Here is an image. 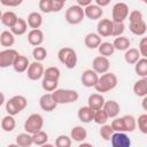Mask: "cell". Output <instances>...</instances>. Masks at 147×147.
<instances>
[{"mask_svg":"<svg viewBox=\"0 0 147 147\" xmlns=\"http://www.w3.org/2000/svg\"><path fill=\"white\" fill-rule=\"evenodd\" d=\"M117 84H118L117 76L113 72L107 71L98 78V82L94 85V88L98 93H107V92L114 90L117 86Z\"/></svg>","mask_w":147,"mask_h":147,"instance_id":"6da1fadb","label":"cell"},{"mask_svg":"<svg viewBox=\"0 0 147 147\" xmlns=\"http://www.w3.org/2000/svg\"><path fill=\"white\" fill-rule=\"evenodd\" d=\"M52 95L57 105L74 103L79 98V94L77 91L69 90V88H56L52 92Z\"/></svg>","mask_w":147,"mask_h":147,"instance_id":"7a4b0ae2","label":"cell"},{"mask_svg":"<svg viewBox=\"0 0 147 147\" xmlns=\"http://www.w3.org/2000/svg\"><path fill=\"white\" fill-rule=\"evenodd\" d=\"M57 57H59V61L62 64H64L68 69H74L77 65V62H78L77 53L71 47L60 48L59 52H57Z\"/></svg>","mask_w":147,"mask_h":147,"instance_id":"3957f363","label":"cell"},{"mask_svg":"<svg viewBox=\"0 0 147 147\" xmlns=\"http://www.w3.org/2000/svg\"><path fill=\"white\" fill-rule=\"evenodd\" d=\"M28 106V100L23 95H14L6 102V111L9 115H17Z\"/></svg>","mask_w":147,"mask_h":147,"instance_id":"277c9868","label":"cell"},{"mask_svg":"<svg viewBox=\"0 0 147 147\" xmlns=\"http://www.w3.org/2000/svg\"><path fill=\"white\" fill-rule=\"evenodd\" d=\"M44 126V118L40 114H31L24 122V130L25 132L33 134L38 131H40Z\"/></svg>","mask_w":147,"mask_h":147,"instance_id":"5b68a950","label":"cell"},{"mask_svg":"<svg viewBox=\"0 0 147 147\" xmlns=\"http://www.w3.org/2000/svg\"><path fill=\"white\" fill-rule=\"evenodd\" d=\"M64 17H65V21H67L69 24L77 25V24L82 23L83 20H84V17H85V15H84V9H83V7H80V6H78V5L70 6V7L65 10Z\"/></svg>","mask_w":147,"mask_h":147,"instance_id":"8992f818","label":"cell"},{"mask_svg":"<svg viewBox=\"0 0 147 147\" xmlns=\"http://www.w3.org/2000/svg\"><path fill=\"white\" fill-rule=\"evenodd\" d=\"M129 15V6L125 2H117L114 5L111 10L113 22H124Z\"/></svg>","mask_w":147,"mask_h":147,"instance_id":"52a82bcc","label":"cell"},{"mask_svg":"<svg viewBox=\"0 0 147 147\" xmlns=\"http://www.w3.org/2000/svg\"><path fill=\"white\" fill-rule=\"evenodd\" d=\"M18 55V52L14 48H6L0 51V68H8L13 65L15 57Z\"/></svg>","mask_w":147,"mask_h":147,"instance_id":"ba28073f","label":"cell"},{"mask_svg":"<svg viewBox=\"0 0 147 147\" xmlns=\"http://www.w3.org/2000/svg\"><path fill=\"white\" fill-rule=\"evenodd\" d=\"M44 65L39 61H34L29 64L26 69V76L30 80H39L44 75Z\"/></svg>","mask_w":147,"mask_h":147,"instance_id":"9c48e42d","label":"cell"},{"mask_svg":"<svg viewBox=\"0 0 147 147\" xmlns=\"http://www.w3.org/2000/svg\"><path fill=\"white\" fill-rule=\"evenodd\" d=\"M109 68H110V62H109L108 57H106V56L99 55V56L94 57L92 61V69L96 74L102 75V74L109 71Z\"/></svg>","mask_w":147,"mask_h":147,"instance_id":"30bf717a","label":"cell"},{"mask_svg":"<svg viewBox=\"0 0 147 147\" xmlns=\"http://www.w3.org/2000/svg\"><path fill=\"white\" fill-rule=\"evenodd\" d=\"M99 78V74H96L93 69H86L83 71L80 76V82L85 87H94Z\"/></svg>","mask_w":147,"mask_h":147,"instance_id":"8fae6325","label":"cell"},{"mask_svg":"<svg viewBox=\"0 0 147 147\" xmlns=\"http://www.w3.org/2000/svg\"><path fill=\"white\" fill-rule=\"evenodd\" d=\"M110 142L113 147H130L131 145V140L126 132H114L110 138Z\"/></svg>","mask_w":147,"mask_h":147,"instance_id":"7c38bea8","label":"cell"},{"mask_svg":"<svg viewBox=\"0 0 147 147\" xmlns=\"http://www.w3.org/2000/svg\"><path fill=\"white\" fill-rule=\"evenodd\" d=\"M96 33L100 37H110L113 33V21L109 18H101L96 25Z\"/></svg>","mask_w":147,"mask_h":147,"instance_id":"4fadbf2b","label":"cell"},{"mask_svg":"<svg viewBox=\"0 0 147 147\" xmlns=\"http://www.w3.org/2000/svg\"><path fill=\"white\" fill-rule=\"evenodd\" d=\"M39 106H40V108H41L44 111L51 113V111L55 110L57 103L55 102V100H54L52 93H45V94H42V95L40 96V99H39Z\"/></svg>","mask_w":147,"mask_h":147,"instance_id":"5bb4252c","label":"cell"},{"mask_svg":"<svg viewBox=\"0 0 147 147\" xmlns=\"http://www.w3.org/2000/svg\"><path fill=\"white\" fill-rule=\"evenodd\" d=\"M84 15L92 20V21H96V20H100L103 15V9L101 7H99L98 5H88L86 7H84Z\"/></svg>","mask_w":147,"mask_h":147,"instance_id":"9a60e30c","label":"cell"},{"mask_svg":"<svg viewBox=\"0 0 147 147\" xmlns=\"http://www.w3.org/2000/svg\"><path fill=\"white\" fill-rule=\"evenodd\" d=\"M102 109L106 111V114L108 115L109 118H115V117H117L118 114H119V111H121L119 103H118L117 101H115V100L105 101Z\"/></svg>","mask_w":147,"mask_h":147,"instance_id":"2e32d148","label":"cell"},{"mask_svg":"<svg viewBox=\"0 0 147 147\" xmlns=\"http://www.w3.org/2000/svg\"><path fill=\"white\" fill-rule=\"evenodd\" d=\"M28 42L31 46H40L44 42V32L40 29H31L28 33Z\"/></svg>","mask_w":147,"mask_h":147,"instance_id":"e0dca14e","label":"cell"},{"mask_svg":"<svg viewBox=\"0 0 147 147\" xmlns=\"http://www.w3.org/2000/svg\"><path fill=\"white\" fill-rule=\"evenodd\" d=\"M29 64H30L29 59H28L26 56H24V55L18 54V55L15 57L14 63H13V65H11V67L14 68V70H15L16 72L22 74V72H25V71H26V69H28Z\"/></svg>","mask_w":147,"mask_h":147,"instance_id":"ac0fdd59","label":"cell"},{"mask_svg":"<svg viewBox=\"0 0 147 147\" xmlns=\"http://www.w3.org/2000/svg\"><path fill=\"white\" fill-rule=\"evenodd\" d=\"M105 101L106 100H105L102 93H93L87 99V106L91 107L92 109L96 110V109H100V108L103 107Z\"/></svg>","mask_w":147,"mask_h":147,"instance_id":"d6986e66","label":"cell"},{"mask_svg":"<svg viewBox=\"0 0 147 147\" xmlns=\"http://www.w3.org/2000/svg\"><path fill=\"white\" fill-rule=\"evenodd\" d=\"M70 138H71V140L76 141V142H82L87 138V131L85 127H83L80 125L74 126L70 131Z\"/></svg>","mask_w":147,"mask_h":147,"instance_id":"ffe728a7","label":"cell"},{"mask_svg":"<svg viewBox=\"0 0 147 147\" xmlns=\"http://www.w3.org/2000/svg\"><path fill=\"white\" fill-rule=\"evenodd\" d=\"M133 93L139 96H146L147 95V77H141L138 79L133 85Z\"/></svg>","mask_w":147,"mask_h":147,"instance_id":"44dd1931","label":"cell"},{"mask_svg":"<svg viewBox=\"0 0 147 147\" xmlns=\"http://www.w3.org/2000/svg\"><path fill=\"white\" fill-rule=\"evenodd\" d=\"M93 115H94V109H92L91 107L88 106H85V107H80L78 113H77V116L79 118L80 122L83 123H90L93 121Z\"/></svg>","mask_w":147,"mask_h":147,"instance_id":"7402d4cb","label":"cell"},{"mask_svg":"<svg viewBox=\"0 0 147 147\" xmlns=\"http://www.w3.org/2000/svg\"><path fill=\"white\" fill-rule=\"evenodd\" d=\"M28 26L31 29H39L42 24V16L40 13L38 11H32L28 15V20H26Z\"/></svg>","mask_w":147,"mask_h":147,"instance_id":"603a6c76","label":"cell"},{"mask_svg":"<svg viewBox=\"0 0 147 147\" xmlns=\"http://www.w3.org/2000/svg\"><path fill=\"white\" fill-rule=\"evenodd\" d=\"M84 44L90 49L98 48V46L101 44V37L98 33H95V32L87 33L86 37H85V39H84Z\"/></svg>","mask_w":147,"mask_h":147,"instance_id":"cb8c5ba5","label":"cell"},{"mask_svg":"<svg viewBox=\"0 0 147 147\" xmlns=\"http://www.w3.org/2000/svg\"><path fill=\"white\" fill-rule=\"evenodd\" d=\"M10 31L15 34V36H22L24 33H26L28 31V23L24 18L18 17L16 20V22L14 23V25L10 28Z\"/></svg>","mask_w":147,"mask_h":147,"instance_id":"d4e9b609","label":"cell"},{"mask_svg":"<svg viewBox=\"0 0 147 147\" xmlns=\"http://www.w3.org/2000/svg\"><path fill=\"white\" fill-rule=\"evenodd\" d=\"M129 29L134 36H144L147 31V24L144 20H141V21H138V22L130 23Z\"/></svg>","mask_w":147,"mask_h":147,"instance_id":"484cf974","label":"cell"},{"mask_svg":"<svg viewBox=\"0 0 147 147\" xmlns=\"http://www.w3.org/2000/svg\"><path fill=\"white\" fill-rule=\"evenodd\" d=\"M0 44L6 48H10L15 44V34L8 30L2 31L0 33Z\"/></svg>","mask_w":147,"mask_h":147,"instance_id":"4316f807","label":"cell"},{"mask_svg":"<svg viewBox=\"0 0 147 147\" xmlns=\"http://www.w3.org/2000/svg\"><path fill=\"white\" fill-rule=\"evenodd\" d=\"M113 46L115 48V51H126L127 48H130L131 46V41L127 37L124 36H118L114 39L113 41Z\"/></svg>","mask_w":147,"mask_h":147,"instance_id":"83f0119b","label":"cell"},{"mask_svg":"<svg viewBox=\"0 0 147 147\" xmlns=\"http://www.w3.org/2000/svg\"><path fill=\"white\" fill-rule=\"evenodd\" d=\"M125 53H124V60H125V62L127 63V64H134L140 57H141V55H140V53H139V51H138V48H127L126 51H124Z\"/></svg>","mask_w":147,"mask_h":147,"instance_id":"f1b7e54d","label":"cell"},{"mask_svg":"<svg viewBox=\"0 0 147 147\" xmlns=\"http://www.w3.org/2000/svg\"><path fill=\"white\" fill-rule=\"evenodd\" d=\"M15 127H16V121L13 115L8 114L1 119V129L5 132H11V131H14Z\"/></svg>","mask_w":147,"mask_h":147,"instance_id":"f546056e","label":"cell"},{"mask_svg":"<svg viewBox=\"0 0 147 147\" xmlns=\"http://www.w3.org/2000/svg\"><path fill=\"white\" fill-rule=\"evenodd\" d=\"M134 71L139 77H147V59L140 57L134 63Z\"/></svg>","mask_w":147,"mask_h":147,"instance_id":"4dcf8cb0","label":"cell"},{"mask_svg":"<svg viewBox=\"0 0 147 147\" xmlns=\"http://www.w3.org/2000/svg\"><path fill=\"white\" fill-rule=\"evenodd\" d=\"M124 132H133L137 129V119L132 115H124L122 117Z\"/></svg>","mask_w":147,"mask_h":147,"instance_id":"1f68e13d","label":"cell"},{"mask_svg":"<svg viewBox=\"0 0 147 147\" xmlns=\"http://www.w3.org/2000/svg\"><path fill=\"white\" fill-rule=\"evenodd\" d=\"M16 145L20 147H30L33 145L32 141V134L24 132V133H20L16 137Z\"/></svg>","mask_w":147,"mask_h":147,"instance_id":"d6a6232c","label":"cell"},{"mask_svg":"<svg viewBox=\"0 0 147 147\" xmlns=\"http://www.w3.org/2000/svg\"><path fill=\"white\" fill-rule=\"evenodd\" d=\"M98 51L100 53V55L109 57L115 53V48L113 46V42H108V41H101V44L98 46Z\"/></svg>","mask_w":147,"mask_h":147,"instance_id":"836d02e7","label":"cell"},{"mask_svg":"<svg viewBox=\"0 0 147 147\" xmlns=\"http://www.w3.org/2000/svg\"><path fill=\"white\" fill-rule=\"evenodd\" d=\"M17 18L18 17H17V15L14 11H6L1 16V23L5 26H7V28H11L14 25V23L16 22Z\"/></svg>","mask_w":147,"mask_h":147,"instance_id":"e575fe53","label":"cell"},{"mask_svg":"<svg viewBox=\"0 0 147 147\" xmlns=\"http://www.w3.org/2000/svg\"><path fill=\"white\" fill-rule=\"evenodd\" d=\"M32 141H33V145L44 146L48 141V134L45 131L40 130V131H38V132L32 134Z\"/></svg>","mask_w":147,"mask_h":147,"instance_id":"d590c367","label":"cell"},{"mask_svg":"<svg viewBox=\"0 0 147 147\" xmlns=\"http://www.w3.org/2000/svg\"><path fill=\"white\" fill-rule=\"evenodd\" d=\"M61 76V71L57 67H48L44 70V78H48V79H53V80H59Z\"/></svg>","mask_w":147,"mask_h":147,"instance_id":"8d00e7d4","label":"cell"},{"mask_svg":"<svg viewBox=\"0 0 147 147\" xmlns=\"http://www.w3.org/2000/svg\"><path fill=\"white\" fill-rule=\"evenodd\" d=\"M108 119H109V117H108V115L106 114V111H105L102 108L94 110L93 121H94V123H95V124H98V125H102V124H106Z\"/></svg>","mask_w":147,"mask_h":147,"instance_id":"74e56055","label":"cell"},{"mask_svg":"<svg viewBox=\"0 0 147 147\" xmlns=\"http://www.w3.org/2000/svg\"><path fill=\"white\" fill-rule=\"evenodd\" d=\"M59 86V80H53V79H48V78H44L41 79V87L45 92H53L54 90H56Z\"/></svg>","mask_w":147,"mask_h":147,"instance_id":"f35d334b","label":"cell"},{"mask_svg":"<svg viewBox=\"0 0 147 147\" xmlns=\"http://www.w3.org/2000/svg\"><path fill=\"white\" fill-rule=\"evenodd\" d=\"M32 56H33L34 61L41 62L47 57V51L42 46H36L33 48V51H32Z\"/></svg>","mask_w":147,"mask_h":147,"instance_id":"ab89813d","label":"cell"},{"mask_svg":"<svg viewBox=\"0 0 147 147\" xmlns=\"http://www.w3.org/2000/svg\"><path fill=\"white\" fill-rule=\"evenodd\" d=\"M113 133H114V130L111 129L110 124H102L100 130H99V134L105 141H110Z\"/></svg>","mask_w":147,"mask_h":147,"instance_id":"60d3db41","label":"cell"},{"mask_svg":"<svg viewBox=\"0 0 147 147\" xmlns=\"http://www.w3.org/2000/svg\"><path fill=\"white\" fill-rule=\"evenodd\" d=\"M71 138L65 134H60L55 139V146L56 147H70L71 146Z\"/></svg>","mask_w":147,"mask_h":147,"instance_id":"b9f144b4","label":"cell"},{"mask_svg":"<svg viewBox=\"0 0 147 147\" xmlns=\"http://www.w3.org/2000/svg\"><path fill=\"white\" fill-rule=\"evenodd\" d=\"M137 126L142 134H147V114H141L138 117Z\"/></svg>","mask_w":147,"mask_h":147,"instance_id":"7bdbcfd3","label":"cell"},{"mask_svg":"<svg viewBox=\"0 0 147 147\" xmlns=\"http://www.w3.org/2000/svg\"><path fill=\"white\" fill-rule=\"evenodd\" d=\"M124 30H125L124 22H113V33H111V36H114V37L122 36Z\"/></svg>","mask_w":147,"mask_h":147,"instance_id":"ee69618b","label":"cell"},{"mask_svg":"<svg viewBox=\"0 0 147 147\" xmlns=\"http://www.w3.org/2000/svg\"><path fill=\"white\" fill-rule=\"evenodd\" d=\"M110 126L114 130V132H124V125H123L122 117H115V118H113V121L110 123Z\"/></svg>","mask_w":147,"mask_h":147,"instance_id":"f6af8a7d","label":"cell"},{"mask_svg":"<svg viewBox=\"0 0 147 147\" xmlns=\"http://www.w3.org/2000/svg\"><path fill=\"white\" fill-rule=\"evenodd\" d=\"M39 9L45 13H52V6H53V0H39Z\"/></svg>","mask_w":147,"mask_h":147,"instance_id":"bcb514c9","label":"cell"},{"mask_svg":"<svg viewBox=\"0 0 147 147\" xmlns=\"http://www.w3.org/2000/svg\"><path fill=\"white\" fill-rule=\"evenodd\" d=\"M127 17H129V22L130 23H133V22H138V21L144 20L142 13L140 10H137V9L136 10H132V11H129Z\"/></svg>","mask_w":147,"mask_h":147,"instance_id":"7dc6e473","label":"cell"},{"mask_svg":"<svg viewBox=\"0 0 147 147\" xmlns=\"http://www.w3.org/2000/svg\"><path fill=\"white\" fill-rule=\"evenodd\" d=\"M138 51L142 57H147V38L146 37L141 38L139 46H138Z\"/></svg>","mask_w":147,"mask_h":147,"instance_id":"c3c4849f","label":"cell"},{"mask_svg":"<svg viewBox=\"0 0 147 147\" xmlns=\"http://www.w3.org/2000/svg\"><path fill=\"white\" fill-rule=\"evenodd\" d=\"M0 2L6 7H17L23 2V0H0Z\"/></svg>","mask_w":147,"mask_h":147,"instance_id":"681fc988","label":"cell"},{"mask_svg":"<svg viewBox=\"0 0 147 147\" xmlns=\"http://www.w3.org/2000/svg\"><path fill=\"white\" fill-rule=\"evenodd\" d=\"M64 7V3L62 2H57V1H54L53 0V6H52V13H59L63 9Z\"/></svg>","mask_w":147,"mask_h":147,"instance_id":"f907efd6","label":"cell"},{"mask_svg":"<svg viewBox=\"0 0 147 147\" xmlns=\"http://www.w3.org/2000/svg\"><path fill=\"white\" fill-rule=\"evenodd\" d=\"M110 1H111V0H95V5H98L99 7L103 8V7L108 6V5L110 3Z\"/></svg>","mask_w":147,"mask_h":147,"instance_id":"816d5d0a","label":"cell"},{"mask_svg":"<svg viewBox=\"0 0 147 147\" xmlns=\"http://www.w3.org/2000/svg\"><path fill=\"white\" fill-rule=\"evenodd\" d=\"M76 1H77L78 6H80V7H86L92 3V0H76Z\"/></svg>","mask_w":147,"mask_h":147,"instance_id":"f5cc1de1","label":"cell"},{"mask_svg":"<svg viewBox=\"0 0 147 147\" xmlns=\"http://www.w3.org/2000/svg\"><path fill=\"white\" fill-rule=\"evenodd\" d=\"M146 102H147V95L146 96H142V108H144V110H147Z\"/></svg>","mask_w":147,"mask_h":147,"instance_id":"db71d44e","label":"cell"},{"mask_svg":"<svg viewBox=\"0 0 147 147\" xmlns=\"http://www.w3.org/2000/svg\"><path fill=\"white\" fill-rule=\"evenodd\" d=\"M3 102H5V95L2 92H0V107L3 105Z\"/></svg>","mask_w":147,"mask_h":147,"instance_id":"11a10c76","label":"cell"},{"mask_svg":"<svg viewBox=\"0 0 147 147\" xmlns=\"http://www.w3.org/2000/svg\"><path fill=\"white\" fill-rule=\"evenodd\" d=\"M54 1H57V2H62V3H65L67 0H54Z\"/></svg>","mask_w":147,"mask_h":147,"instance_id":"9f6ffc18","label":"cell"},{"mask_svg":"<svg viewBox=\"0 0 147 147\" xmlns=\"http://www.w3.org/2000/svg\"><path fill=\"white\" fill-rule=\"evenodd\" d=\"M1 16H2V13H1V10H0V21H1Z\"/></svg>","mask_w":147,"mask_h":147,"instance_id":"6f0895ef","label":"cell"},{"mask_svg":"<svg viewBox=\"0 0 147 147\" xmlns=\"http://www.w3.org/2000/svg\"><path fill=\"white\" fill-rule=\"evenodd\" d=\"M140 1H142V2H145V3L147 2V0H140Z\"/></svg>","mask_w":147,"mask_h":147,"instance_id":"680465c9","label":"cell"}]
</instances>
